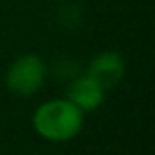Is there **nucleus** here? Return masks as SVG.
<instances>
[{
	"label": "nucleus",
	"mask_w": 155,
	"mask_h": 155,
	"mask_svg": "<svg viewBox=\"0 0 155 155\" xmlns=\"http://www.w3.org/2000/svg\"><path fill=\"white\" fill-rule=\"evenodd\" d=\"M88 77L96 81L104 91L114 88L126 75V63L124 57L116 51H102L98 55L92 57V61L88 63Z\"/></svg>",
	"instance_id": "3"
},
{
	"label": "nucleus",
	"mask_w": 155,
	"mask_h": 155,
	"mask_svg": "<svg viewBox=\"0 0 155 155\" xmlns=\"http://www.w3.org/2000/svg\"><path fill=\"white\" fill-rule=\"evenodd\" d=\"M47 79V65L35 53L20 55L6 71V87L18 96H31L39 92Z\"/></svg>",
	"instance_id": "2"
},
{
	"label": "nucleus",
	"mask_w": 155,
	"mask_h": 155,
	"mask_svg": "<svg viewBox=\"0 0 155 155\" xmlns=\"http://www.w3.org/2000/svg\"><path fill=\"white\" fill-rule=\"evenodd\" d=\"M34 130L47 141L65 143L75 140L84 126V112L69 98H51L34 112Z\"/></svg>",
	"instance_id": "1"
},
{
	"label": "nucleus",
	"mask_w": 155,
	"mask_h": 155,
	"mask_svg": "<svg viewBox=\"0 0 155 155\" xmlns=\"http://www.w3.org/2000/svg\"><path fill=\"white\" fill-rule=\"evenodd\" d=\"M104 94H106V91L92 79V77L81 75V77H75V79L71 81L65 98H69L73 104H77L87 114V112L96 110L104 102Z\"/></svg>",
	"instance_id": "4"
}]
</instances>
